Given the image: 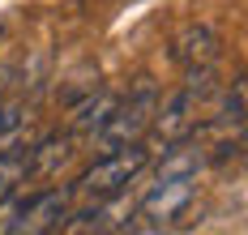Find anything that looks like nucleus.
<instances>
[{"instance_id": "1", "label": "nucleus", "mask_w": 248, "mask_h": 235, "mask_svg": "<svg viewBox=\"0 0 248 235\" xmlns=\"http://www.w3.org/2000/svg\"><path fill=\"white\" fill-rule=\"evenodd\" d=\"M150 167V150L141 141H128L120 150H107V154L81 171L73 184V197H86V201H103V197H116V192H128V184L137 180Z\"/></svg>"}, {"instance_id": "2", "label": "nucleus", "mask_w": 248, "mask_h": 235, "mask_svg": "<svg viewBox=\"0 0 248 235\" xmlns=\"http://www.w3.org/2000/svg\"><path fill=\"white\" fill-rule=\"evenodd\" d=\"M210 90H214V64H201V69H188L184 86L175 90L167 103L154 107L150 129L163 137V146H171L180 137H193V132H197V107H201V99H205Z\"/></svg>"}, {"instance_id": "3", "label": "nucleus", "mask_w": 248, "mask_h": 235, "mask_svg": "<svg viewBox=\"0 0 248 235\" xmlns=\"http://www.w3.org/2000/svg\"><path fill=\"white\" fill-rule=\"evenodd\" d=\"M154 107H158V90H154V86H141L137 94L116 99V107L107 111V120H103L90 137L99 141L103 154H107V150H120V146H128V141H141V137L150 132Z\"/></svg>"}, {"instance_id": "4", "label": "nucleus", "mask_w": 248, "mask_h": 235, "mask_svg": "<svg viewBox=\"0 0 248 235\" xmlns=\"http://www.w3.org/2000/svg\"><path fill=\"white\" fill-rule=\"evenodd\" d=\"M73 214V188H43L0 218V235H43L60 231Z\"/></svg>"}, {"instance_id": "5", "label": "nucleus", "mask_w": 248, "mask_h": 235, "mask_svg": "<svg viewBox=\"0 0 248 235\" xmlns=\"http://www.w3.org/2000/svg\"><path fill=\"white\" fill-rule=\"evenodd\" d=\"M193 197H197V176H171V180H158L141 197L137 214L150 227H167V222H175L184 209L193 206Z\"/></svg>"}, {"instance_id": "6", "label": "nucleus", "mask_w": 248, "mask_h": 235, "mask_svg": "<svg viewBox=\"0 0 248 235\" xmlns=\"http://www.w3.org/2000/svg\"><path fill=\"white\" fill-rule=\"evenodd\" d=\"M223 52V39H218V30L197 22V26H184L180 34L171 39V60L180 69H201V64H214Z\"/></svg>"}, {"instance_id": "7", "label": "nucleus", "mask_w": 248, "mask_h": 235, "mask_svg": "<svg viewBox=\"0 0 248 235\" xmlns=\"http://www.w3.org/2000/svg\"><path fill=\"white\" fill-rule=\"evenodd\" d=\"M73 158V132H51L34 150H26V171L34 176H56L64 162Z\"/></svg>"}, {"instance_id": "8", "label": "nucleus", "mask_w": 248, "mask_h": 235, "mask_svg": "<svg viewBox=\"0 0 248 235\" xmlns=\"http://www.w3.org/2000/svg\"><path fill=\"white\" fill-rule=\"evenodd\" d=\"M116 107V99L111 94H99V90H90L81 103H77V111H73V132H94L107 120V111Z\"/></svg>"}, {"instance_id": "9", "label": "nucleus", "mask_w": 248, "mask_h": 235, "mask_svg": "<svg viewBox=\"0 0 248 235\" xmlns=\"http://www.w3.org/2000/svg\"><path fill=\"white\" fill-rule=\"evenodd\" d=\"M26 180V154H0V209L9 206V197Z\"/></svg>"}, {"instance_id": "10", "label": "nucleus", "mask_w": 248, "mask_h": 235, "mask_svg": "<svg viewBox=\"0 0 248 235\" xmlns=\"http://www.w3.org/2000/svg\"><path fill=\"white\" fill-rule=\"evenodd\" d=\"M214 124L218 129H244V81L231 86V94H227V103H223V111H218Z\"/></svg>"}, {"instance_id": "11", "label": "nucleus", "mask_w": 248, "mask_h": 235, "mask_svg": "<svg viewBox=\"0 0 248 235\" xmlns=\"http://www.w3.org/2000/svg\"><path fill=\"white\" fill-rule=\"evenodd\" d=\"M26 120V107L17 99H9V103H0V137H9V132H17Z\"/></svg>"}, {"instance_id": "12", "label": "nucleus", "mask_w": 248, "mask_h": 235, "mask_svg": "<svg viewBox=\"0 0 248 235\" xmlns=\"http://www.w3.org/2000/svg\"><path fill=\"white\" fill-rule=\"evenodd\" d=\"M0 34H4V30H0Z\"/></svg>"}]
</instances>
